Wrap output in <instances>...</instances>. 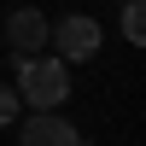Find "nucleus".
Instances as JSON below:
<instances>
[{"instance_id": "2", "label": "nucleus", "mask_w": 146, "mask_h": 146, "mask_svg": "<svg viewBox=\"0 0 146 146\" xmlns=\"http://www.w3.org/2000/svg\"><path fill=\"white\" fill-rule=\"evenodd\" d=\"M47 41L58 47V58H64V64H82V58L100 53V23H94L88 12H70L64 23H53V29H47Z\"/></svg>"}, {"instance_id": "3", "label": "nucleus", "mask_w": 146, "mask_h": 146, "mask_svg": "<svg viewBox=\"0 0 146 146\" xmlns=\"http://www.w3.org/2000/svg\"><path fill=\"white\" fill-rule=\"evenodd\" d=\"M47 29H53V23H47L35 6H18V12L6 18V47H12L18 58H29V53H41V47H47Z\"/></svg>"}, {"instance_id": "6", "label": "nucleus", "mask_w": 146, "mask_h": 146, "mask_svg": "<svg viewBox=\"0 0 146 146\" xmlns=\"http://www.w3.org/2000/svg\"><path fill=\"white\" fill-rule=\"evenodd\" d=\"M6 123H18V88L0 82V129H6Z\"/></svg>"}, {"instance_id": "1", "label": "nucleus", "mask_w": 146, "mask_h": 146, "mask_svg": "<svg viewBox=\"0 0 146 146\" xmlns=\"http://www.w3.org/2000/svg\"><path fill=\"white\" fill-rule=\"evenodd\" d=\"M12 70H18V100L29 105V111H58V105L70 100V70H64V58H41V53L18 58V53H12Z\"/></svg>"}, {"instance_id": "5", "label": "nucleus", "mask_w": 146, "mask_h": 146, "mask_svg": "<svg viewBox=\"0 0 146 146\" xmlns=\"http://www.w3.org/2000/svg\"><path fill=\"white\" fill-rule=\"evenodd\" d=\"M117 23H123V35H129V41H146V6H140V0H123V18H117Z\"/></svg>"}, {"instance_id": "4", "label": "nucleus", "mask_w": 146, "mask_h": 146, "mask_svg": "<svg viewBox=\"0 0 146 146\" xmlns=\"http://www.w3.org/2000/svg\"><path fill=\"white\" fill-rule=\"evenodd\" d=\"M23 146H82L76 135V123H64V117H53V111H35V117H23Z\"/></svg>"}]
</instances>
